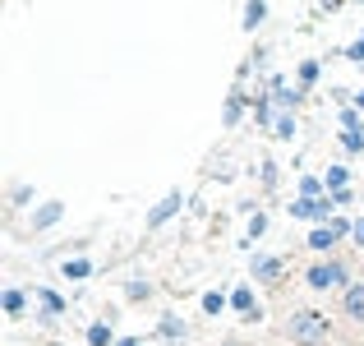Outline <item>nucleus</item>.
I'll return each instance as SVG.
<instances>
[{
    "mask_svg": "<svg viewBox=\"0 0 364 346\" xmlns=\"http://www.w3.org/2000/svg\"><path fill=\"white\" fill-rule=\"evenodd\" d=\"M286 332H291L295 346H323V337L332 332V323L323 319L318 310H295L291 323H286Z\"/></svg>",
    "mask_w": 364,
    "mask_h": 346,
    "instance_id": "f257e3e1",
    "label": "nucleus"
},
{
    "mask_svg": "<svg viewBox=\"0 0 364 346\" xmlns=\"http://www.w3.org/2000/svg\"><path fill=\"white\" fill-rule=\"evenodd\" d=\"M304 282H309L314 291H332V286L346 291V286H350V268L341 263V258H323V263H314L309 273H304Z\"/></svg>",
    "mask_w": 364,
    "mask_h": 346,
    "instance_id": "f03ea898",
    "label": "nucleus"
},
{
    "mask_svg": "<svg viewBox=\"0 0 364 346\" xmlns=\"http://www.w3.org/2000/svg\"><path fill=\"white\" fill-rule=\"evenodd\" d=\"M332 204H337V199H295L291 217L295 222H318V217H332Z\"/></svg>",
    "mask_w": 364,
    "mask_h": 346,
    "instance_id": "7ed1b4c3",
    "label": "nucleus"
},
{
    "mask_svg": "<svg viewBox=\"0 0 364 346\" xmlns=\"http://www.w3.org/2000/svg\"><path fill=\"white\" fill-rule=\"evenodd\" d=\"M180 204H185V194H180V189H171V194H166V199H161V204H157V208H152V213H148V231L166 226L171 217L180 213Z\"/></svg>",
    "mask_w": 364,
    "mask_h": 346,
    "instance_id": "20e7f679",
    "label": "nucleus"
},
{
    "mask_svg": "<svg viewBox=\"0 0 364 346\" xmlns=\"http://www.w3.org/2000/svg\"><path fill=\"white\" fill-rule=\"evenodd\" d=\"M231 310L240 314L245 323H254V319H258V300H254V286H235V291H231Z\"/></svg>",
    "mask_w": 364,
    "mask_h": 346,
    "instance_id": "39448f33",
    "label": "nucleus"
},
{
    "mask_svg": "<svg viewBox=\"0 0 364 346\" xmlns=\"http://www.w3.org/2000/svg\"><path fill=\"white\" fill-rule=\"evenodd\" d=\"M341 310H346V319L364 323V282H350L346 291H341Z\"/></svg>",
    "mask_w": 364,
    "mask_h": 346,
    "instance_id": "423d86ee",
    "label": "nucleus"
},
{
    "mask_svg": "<svg viewBox=\"0 0 364 346\" xmlns=\"http://www.w3.org/2000/svg\"><path fill=\"white\" fill-rule=\"evenodd\" d=\"M60 217H65V204H60V199H46L42 208H33V226L37 231H51Z\"/></svg>",
    "mask_w": 364,
    "mask_h": 346,
    "instance_id": "0eeeda50",
    "label": "nucleus"
},
{
    "mask_svg": "<svg viewBox=\"0 0 364 346\" xmlns=\"http://www.w3.org/2000/svg\"><path fill=\"white\" fill-rule=\"evenodd\" d=\"M249 273H254V282L272 286L277 277H282V258H272V254H258V258H254V268H249Z\"/></svg>",
    "mask_w": 364,
    "mask_h": 346,
    "instance_id": "6e6552de",
    "label": "nucleus"
},
{
    "mask_svg": "<svg viewBox=\"0 0 364 346\" xmlns=\"http://www.w3.org/2000/svg\"><path fill=\"white\" fill-rule=\"evenodd\" d=\"M272 102H277V111H295V107H300V88H286V83H272Z\"/></svg>",
    "mask_w": 364,
    "mask_h": 346,
    "instance_id": "1a4fd4ad",
    "label": "nucleus"
},
{
    "mask_svg": "<svg viewBox=\"0 0 364 346\" xmlns=\"http://www.w3.org/2000/svg\"><path fill=\"white\" fill-rule=\"evenodd\" d=\"M185 332H189V328H185V323L176 319V314H166V319L157 323V337H161V342H180V337H185Z\"/></svg>",
    "mask_w": 364,
    "mask_h": 346,
    "instance_id": "9d476101",
    "label": "nucleus"
},
{
    "mask_svg": "<svg viewBox=\"0 0 364 346\" xmlns=\"http://www.w3.org/2000/svg\"><path fill=\"white\" fill-rule=\"evenodd\" d=\"M263 19H267V0H249V5H245V19H240L245 33H254V28L263 23Z\"/></svg>",
    "mask_w": 364,
    "mask_h": 346,
    "instance_id": "9b49d317",
    "label": "nucleus"
},
{
    "mask_svg": "<svg viewBox=\"0 0 364 346\" xmlns=\"http://www.w3.org/2000/svg\"><path fill=\"white\" fill-rule=\"evenodd\" d=\"M337 231H332V226H314L309 231V249H318V254H323V249H332V245H337Z\"/></svg>",
    "mask_w": 364,
    "mask_h": 346,
    "instance_id": "f8f14e48",
    "label": "nucleus"
},
{
    "mask_svg": "<svg viewBox=\"0 0 364 346\" xmlns=\"http://www.w3.org/2000/svg\"><path fill=\"white\" fill-rule=\"evenodd\" d=\"M60 273L70 277V282H83V277H92V263H88V258H65Z\"/></svg>",
    "mask_w": 364,
    "mask_h": 346,
    "instance_id": "ddd939ff",
    "label": "nucleus"
},
{
    "mask_svg": "<svg viewBox=\"0 0 364 346\" xmlns=\"http://www.w3.org/2000/svg\"><path fill=\"white\" fill-rule=\"evenodd\" d=\"M272 134H277V139H295V111H277Z\"/></svg>",
    "mask_w": 364,
    "mask_h": 346,
    "instance_id": "4468645a",
    "label": "nucleus"
},
{
    "mask_svg": "<svg viewBox=\"0 0 364 346\" xmlns=\"http://www.w3.org/2000/svg\"><path fill=\"white\" fill-rule=\"evenodd\" d=\"M272 107H277L272 98H254V120L263 125V130H272V120H277V115H272Z\"/></svg>",
    "mask_w": 364,
    "mask_h": 346,
    "instance_id": "2eb2a0df",
    "label": "nucleus"
},
{
    "mask_svg": "<svg viewBox=\"0 0 364 346\" xmlns=\"http://www.w3.org/2000/svg\"><path fill=\"white\" fill-rule=\"evenodd\" d=\"M0 305H5V314H9V319H18V314H23V291H14V286H9V291L5 295H0Z\"/></svg>",
    "mask_w": 364,
    "mask_h": 346,
    "instance_id": "dca6fc26",
    "label": "nucleus"
},
{
    "mask_svg": "<svg viewBox=\"0 0 364 346\" xmlns=\"http://www.w3.org/2000/svg\"><path fill=\"white\" fill-rule=\"evenodd\" d=\"M88 346H111V319H102V323L88 328Z\"/></svg>",
    "mask_w": 364,
    "mask_h": 346,
    "instance_id": "f3484780",
    "label": "nucleus"
},
{
    "mask_svg": "<svg viewBox=\"0 0 364 346\" xmlns=\"http://www.w3.org/2000/svg\"><path fill=\"white\" fill-rule=\"evenodd\" d=\"M37 300H42V310H46V314H60V310H65V300L51 291V286H42V291H37Z\"/></svg>",
    "mask_w": 364,
    "mask_h": 346,
    "instance_id": "a211bd4d",
    "label": "nucleus"
},
{
    "mask_svg": "<svg viewBox=\"0 0 364 346\" xmlns=\"http://www.w3.org/2000/svg\"><path fill=\"white\" fill-rule=\"evenodd\" d=\"M240 115H245V93H231V102H226V115H222V120H226V125H235Z\"/></svg>",
    "mask_w": 364,
    "mask_h": 346,
    "instance_id": "6ab92c4d",
    "label": "nucleus"
},
{
    "mask_svg": "<svg viewBox=\"0 0 364 346\" xmlns=\"http://www.w3.org/2000/svg\"><path fill=\"white\" fill-rule=\"evenodd\" d=\"M124 295H129L134 305H143V300H152V282H129L124 286Z\"/></svg>",
    "mask_w": 364,
    "mask_h": 346,
    "instance_id": "aec40b11",
    "label": "nucleus"
},
{
    "mask_svg": "<svg viewBox=\"0 0 364 346\" xmlns=\"http://www.w3.org/2000/svg\"><path fill=\"white\" fill-rule=\"evenodd\" d=\"M341 148H346V152H364V130H341Z\"/></svg>",
    "mask_w": 364,
    "mask_h": 346,
    "instance_id": "412c9836",
    "label": "nucleus"
},
{
    "mask_svg": "<svg viewBox=\"0 0 364 346\" xmlns=\"http://www.w3.org/2000/svg\"><path fill=\"white\" fill-rule=\"evenodd\" d=\"M323 185H328V180H314V176H304V180H300V199H318V194H323Z\"/></svg>",
    "mask_w": 364,
    "mask_h": 346,
    "instance_id": "4be33fe9",
    "label": "nucleus"
},
{
    "mask_svg": "<svg viewBox=\"0 0 364 346\" xmlns=\"http://www.w3.org/2000/svg\"><path fill=\"white\" fill-rule=\"evenodd\" d=\"M346 180H350L346 167H328V189H346Z\"/></svg>",
    "mask_w": 364,
    "mask_h": 346,
    "instance_id": "5701e85b",
    "label": "nucleus"
},
{
    "mask_svg": "<svg viewBox=\"0 0 364 346\" xmlns=\"http://www.w3.org/2000/svg\"><path fill=\"white\" fill-rule=\"evenodd\" d=\"M226 300H231V295H222V291H208V295H203V310H208V314H222V305H226Z\"/></svg>",
    "mask_w": 364,
    "mask_h": 346,
    "instance_id": "b1692460",
    "label": "nucleus"
},
{
    "mask_svg": "<svg viewBox=\"0 0 364 346\" xmlns=\"http://www.w3.org/2000/svg\"><path fill=\"white\" fill-rule=\"evenodd\" d=\"M300 83H304V88L318 83V61H300Z\"/></svg>",
    "mask_w": 364,
    "mask_h": 346,
    "instance_id": "393cba45",
    "label": "nucleus"
},
{
    "mask_svg": "<svg viewBox=\"0 0 364 346\" xmlns=\"http://www.w3.org/2000/svg\"><path fill=\"white\" fill-rule=\"evenodd\" d=\"M28 199H33V189H28V185H14V189H9V204H28Z\"/></svg>",
    "mask_w": 364,
    "mask_h": 346,
    "instance_id": "a878e982",
    "label": "nucleus"
},
{
    "mask_svg": "<svg viewBox=\"0 0 364 346\" xmlns=\"http://www.w3.org/2000/svg\"><path fill=\"white\" fill-rule=\"evenodd\" d=\"M263 231H267V217H263V213H258V217H254V222H249V240H258V236H263Z\"/></svg>",
    "mask_w": 364,
    "mask_h": 346,
    "instance_id": "bb28decb",
    "label": "nucleus"
},
{
    "mask_svg": "<svg viewBox=\"0 0 364 346\" xmlns=\"http://www.w3.org/2000/svg\"><path fill=\"white\" fill-rule=\"evenodd\" d=\"M346 56H350V61H364V37H360V42H355V46H350V51H346Z\"/></svg>",
    "mask_w": 364,
    "mask_h": 346,
    "instance_id": "cd10ccee",
    "label": "nucleus"
},
{
    "mask_svg": "<svg viewBox=\"0 0 364 346\" xmlns=\"http://www.w3.org/2000/svg\"><path fill=\"white\" fill-rule=\"evenodd\" d=\"M350 240H355V245H364V222H355V226H350Z\"/></svg>",
    "mask_w": 364,
    "mask_h": 346,
    "instance_id": "c85d7f7f",
    "label": "nucleus"
},
{
    "mask_svg": "<svg viewBox=\"0 0 364 346\" xmlns=\"http://www.w3.org/2000/svg\"><path fill=\"white\" fill-rule=\"evenodd\" d=\"M116 346H139V342H134V337H124V342H116Z\"/></svg>",
    "mask_w": 364,
    "mask_h": 346,
    "instance_id": "c756f323",
    "label": "nucleus"
},
{
    "mask_svg": "<svg viewBox=\"0 0 364 346\" xmlns=\"http://www.w3.org/2000/svg\"><path fill=\"white\" fill-rule=\"evenodd\" d=\"M355 107H360V111H364V93H360V98H355Z\"/></svg>",
    "mask_w": 364,
    "mask_h": 346,
    "instance_id": "7c9ffc66",
    "label": "nucleus"
},
{
    "mask_svg": "<svg viewBox=\"0 0 364 346\" xmlns=\"http://www.w3.org/2000/svg\"><path fill=\"white\" fill-rule=\"evenodd\" d=\"M226 346H240V342H226Z\"/></svg>",
    "mask_w": 364,
    "mask_h": 346,
    "instance_id": "2f4dec72",
    "label": "nucleus"
}]
</instances>
